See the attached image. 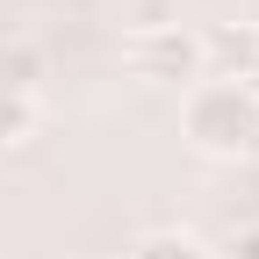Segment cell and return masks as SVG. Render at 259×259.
I'll return each instance as SVG.
<instances>
[{
	"instance_id": "6da1fadb",
	"label": "cell",
	"mask_w": 259,
	"mask_h": 259,
	"mask_svg": "<svg viewBox=\"0 0 259 259\" xmlns=\"http://www.w3.org/2000/svg\"><path fill=\"white\" fill-rule=\"evenodd\" d=\"M180 130H187V144L194 151H209V158H238L259 144V87L252 79H216L202 72L187 87V101H180Z\"/></svg>"
},
{
	"instance_id": "7a4b0ae2",
	"label": "cell",
	"mask_w": 259,
	"mask_h": 259,
	"mask_svg": "<svg viewBox=\"0 0 259 259\" xmlns=\"http://www.w3.org/2000/svg\"><path fill=\"white\" fill-rule=\"evenodd\" d=\"M202 36L194 29H158V36H130V72L151 79V87H180V79H202Z\"/></svg>"
},
{
	"instance_id": "3957f363",
	"label": "cell",
	"mask_w": 259,
	"mask_h": 259,
	"mask_svg": "<svg viewBox=\"0 0 259 259\" xmlns=\"http://www.w3.org/2000/svg\"><path fill=\"white\" fill-rule=\"evenodd\" d=\"M130 36H158V29H180V0H122Z\"/></svg>"
},
{
	"instance_id": "277c9868",
	"label": "cell",
	"mask_w": 259,
	"mask_h": 259,
	"mask_svg": "<svg viewBox=\"0 0 259 259\" xmlns=\"http://www.w3.org/2000/svg\"><path fill=\"white\" fill-rule=\"evenodd\" d=\"M130 259H209V252L194 245L187 231H144L137 245H130Z\"/></svg>"
},
{
	"instance_id": "5b68a950",
	"label": "cell",
	"mask_w": 259,
	"mask_h": 259,
	"mask_svg": "<svg viewBox=\"0 0 259 259\" xmlns=\"http://www.w3.org/2000/svg\"><path fill=\"white\" fill-rule=\"evenodd\" d=\"M29 130H36V101L15 87H0V144H22Z\"/></svg>"
},
{
	"instance_id": "8992f818",
	"label": "cell",
	"mask_w": 259,
	"mask_h": 259,
	"mask_svg": "<svg viewBox=\"0 0 259 259\" xmlns=\"http://www.w3.org/2000/svg\"><path fill=\"white\" fill-rule=\"evenodd\" d=\"M0 87H15V94L36 87V51H0Z\"/></svg>"
},
{
	"instance_id": "52a82bcc",
	"label": "cell",
	"mask_w": 259,
	"mask_h": 259,
	"mask_svg": "<svg viewBox=\"0 0 259 259\" xmlns=\"http://www.w3.org/2000/svg\"><path fill=\"white\" fill-rule=\"evenodd\" d=\"M223 259H259V223H245V231L223 245Z\"/></svg>"
}]
</instances>
